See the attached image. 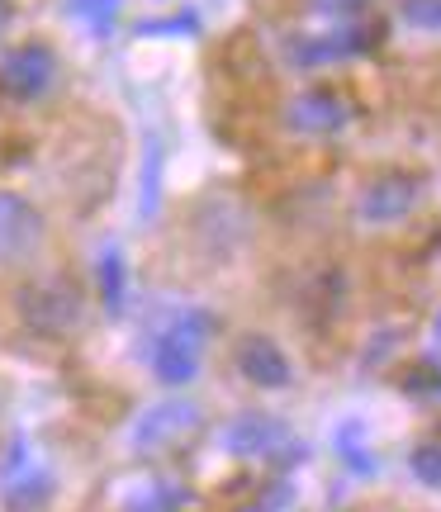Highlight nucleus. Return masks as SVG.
Wrapping results in <instances>:
<instances>
[{
    "label": "nucleus",
    "mask_w": 441,
    "mask_h": 512,
    "mask_svg": "<svg viewBox=\"0 0 441 512\" xmlns=\"http://www.w3.org/2000/svg\"><path fill=\"white\" fill-rule=\"evenodd\" d=\"M370 43H375V34L366 29V19H347V24H332V29H323V34L290 38L285 48H290L294 67L313 72V67H332V62H347V57L370 53Z\"/></svg>",
    "instance_id": "nucleus-10"
},
{
    "label": "nucleus",
    "mask_w": 441,
    "mask_h": 512,
    "mask_svg": "<svg viewBox=\"0 0 441 512\" xmlns=\"http://www.w3.org/2000/svg\"><path fill=\"white\" fill-rule=\"evenodd\" d=\"M43 238H48L43 209L29 195H19V190H0V266L34 261Z\"/></svg>",
    "instance_id": "nucleus-9"
},
{
    "label": "nucleus",
    "mask_w": 441,
    "mask_h": 512,
    "mask_svg": "<svg viewBox=\"0 0 441 512\" xmlns=\"http://www.w3.org/2000/svg\"><path fill=\"white\" fill-rule=\"evenodd\" d=\"M423 195H427L423 176H413V171H380V176H370L356 190V219L366 228H394V223H404L423 204Z\"/></svg>",
    "instance_id": "nucleus-6"
},
{
    "label": "nucleus",
    "mask_w": 441,
    "mask_h": 512,
    "mask_svg": "<svg viewBox=\"0 0 441 512\" xmlns=\"http://www.w3.org/2000/svg\"><path fill=\"white\" fill-rule=\"evenodd\" d=\"M351 119H356L351 100L332 86H309L285 100V128L299 138H337L351 128Z\"/></svg>",
    "instance_id": "nucleus-7"
},
{
    "label": "nucleus",
    "mask_w": 441,
    "mask_h": 512,
    "mask_svg": "<svg viewBox=\"0 0 441 512\" xmlns=\"http://www.w3.org/2000/svg\"><path fill=\"white\" fill-rule=\"evenodd\" d=\"M404 389L408 394H423V399H441V356H427L423 366L408 370Z\"/></svg>",
    "instance_id": "nucleus-18"
},
{
    "label": "nucleus",
    "mask_w": 441,
    "mask_h": 512,
    "mask_svg": "<svg viewBox=\"0 0 441 512\" xmlns=\"http://www.w3.org/2000/svg\"><path fill=\"white\" fill-rule=\"evenodd\" d=\"M181 508H190V489H181V484H152L124 512H181Z\"/></svg>",
    "instance_id": "nucleus-15"
},
{
    "label": "nucleus",
    "mask_w": 441,
    "mask_h": 512,
    "mask_svg": "<svg viewBox=\"0 0 441 512\" xmlns=\"http://www.w3.org/2000/svg\"><path fill=\"white\" fill-rule=\"evenodd\" d=\"M408 470H413V479L423 489H437L441 494V441H418L408 451Z\"/></svg>",
    "instance_id": "nucleus-16"
},
{
    "label": "nucleus",
    "mask_w": 441,
    "mask_h": 512,
    "mask_svg": "<svg viewBox=\"0 0 441 512\" xmlns=\"http://www.w3.org/2000/svg\"><path fill=\"white\" fill-rule=\"evenodd\" d=\"M119 10H124V0H67V15L91 38H110L119 24Z\"/></svg>",
    "instance_id": "nucleus-14"
},
{
    "label": "nucleus",
    "mask_w": 441,
    "mask_h": 512,
    "mask_svg": "<svg viewBox=\"0 0 441 512\" xmlns=\"http://www.w3.org/2000/svg\"><path fill=\"white\" fill-rule=\"evenodd\" d=\"M10 24H15V0H0V38L10 34Z\"/></svg>",
    "instance_id": "nucleus-20"
},
{
    "label": "nucleus",
    "mask_w": 441,
    "mask_h": 512,
    "mask_svg": "<svg viewBox=\"0 0 441 512\" xmlns=\"http://www.w3.org/2000/svg\"><path fill=\"white\" fill-rule=\"evenodd\" d=\"M204 427V408L185 394H171V399L147 403L138 422L129 432V446L138 456H166V451H181L185 441Z\"/></svg>",
    "instance_id": "nucleus-4"
},
{
    "label": "nucleus",
    "mask_w": 441,
    "mask_h": 512,
    "mask_svg": "<svg viewBox=\"0 0 441 512\" xmlns=\"http://www.w3.org/2000/svg\"><path fill=\"white\" fill-rule=\"evenodd\" d=\"M219 446L233 460H271V465H290L294 456H304V446H294L290 422L266 413V408H247L223 427Z\"/></svg>",
    "instance_id": "nucleus-5"
},
{
    "label": "nucleus",
    "mask_w": 441,
    "mask_h": 512,
    "mask_svg": "<svg viewBox=\"0 0 441 512\" xmlns=\"http://www.w3.org/2000/svg\"><path fill=\"white\" fill-rule=\"evenodd\" d=\"M233 366L238 375L252 389H285L294 380V366L285 347H280L276 337H266V332H242L238 342H233Z\"/></svg>",
    "instance_id": "nucleus-11"
},
{
    "label": "nucleus",
    "mask_w": 441,
    "mask_h": 512,
    "mask_svg": "<svg viewBox=\"0 0 441 512\" xmlns=\"http://www.w3.org/2000/svg\"><path fill=\"white\" fill-rule=\"evenodd\" d=\"M0 498L10 512H38L53 498V475L43 470V460L24 437L10 441V451L0 460Z\"/></svg>",
    "instance_id": "nucleus-8"
},
{
    "label": "nucleus",
    "mask_w": 441,
    "mask_h": 512,
    "mask_svg": "<svg viewBox=\"0 0 441 512\" xmlns=\"http://www.w3.org/2000/svg\"><path fill=\"white\" fill-rule=\"evenodd\" d=\"M15 313L34 337H43V342H67V337H76V332L86 328L91 299H86V290L76 285L72 275L43 271V275H29L15 290Z\"/></svg>",
    "instance_id": "nucleus-1"
},
{
    "label": "nucleus",
    "mask_w": 441,
    "mask_h": 512,
    "mask_svg": "<svg viewBox=\"0 0 441 512\" xmlns=\"http://www.w3.org/2000/svg\"><path fill=\"white\" fill-rule=\"evenodd\" d=\"M332 451H337V460H342L356 479L380 475V456L366 446V427H361V422H342L337 437H332Z\"/></svg>",
    "instance_id": "nucleus-12"
},
{
    "label": "nucleus",
    "mask_w": 441,
    "mask_h": 512,
    "mask_svg": "<svg viewBox=\"0 0 441 512\" xmlns=\"http://www.w3.org/2000/svg\"><path fill=\"white\" fill-rule=\"evenodd\" d=\"M57 76H62V62H57L53 43L24 38L0 53V100L5 105H43L57 91Z\"/></svg>",
    "instance_id": "nucleus-3"
},
{
    "label": "nucleus",
    "mask_w": 441,
    "mask_h": 512,
    "mask_svg": "<svg viewBox=\"0 0 441 512\" xmlns=\"http://www.w3.org/2000/svg\"><path fill=\"white\" fill-rule=\"evenodd\" d=\"M313 15L332 19V24H347V19H366L370 0H309Z\"/></svg>",
    "instance_id": "nucleus-19"
},
{
    "label": "nucleus",
    "mask_w": 441,
    "mask_h": 512,
    "mask_svg": "<svg viewBox=\"0 0 441 512\" xmlns=\"http://www.w3.org/2000/svg\"><path fill=\"white\" fill-rule=\"evenodd\" d=\"M399 19H404L408 29L441 34V0H399Z\"/></svg>",
    "instance_id": "nucleus-17"
},
{
    "label": "nucleus",
    "mask_w": 441,
    "mask_h": 512,
    "mask_svg": "<svg viewBox=\"0 0 441 512\" xmlns=\"http://www.w3.org/2000/svg\"><path fill=\"white\" fill-rule=\"evenodd\" d=\"M209 332H214V313L204 309H185L176 323H166L157 332V342H152V375H157V384H166V389L195 384V375L204 366Z\"/></svg>",
    "instance_id": "nucleus-2"
},
{
    "label": "nucleus",
    "mask_w": 441,
    "mask_h": 512,
    "mask_svg": "<svg viewBox=\"0 0 441 512\" xmlns=\"http://www.w3.org/2000/svg\"><path fill=\"white\" fill-rule=\"evenodd\" d=\"M95 280H100V299L110 313H124V299H129V266H124V252L119 247H105L100 261H95Z\"/></svg>",
    "instance_id": "nucleus-13"
}]
</instances>
